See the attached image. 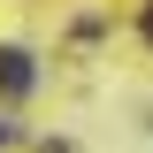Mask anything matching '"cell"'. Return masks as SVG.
Instances as JSON below:
<instances>
[{
	"label": "cell",
	"instance_id": "obj_1",
	"mask_svg": "<svg viewBox=\"0 0 153 153\" xmlns=\"http://www.w3.org/2000/svg\"><path fill=\"white\" fill-rule=\"evenodd\" d=\"M0 92H8V100H23V92H31V54H16V46L0 54Z\"/></svg>",
	"mask_w": 153,
	"mask_h": 153
},
{
	"label": "cell",
	"instance_id": "obj_2",
	"mask_svg": "<svg viewBox=\"0 0 153 153\" xmlns=\"http://www.w3.org/2000/svg\"><path fill=\"white\" fill-rule=\"evenodd\" d=\"M146 38H153V16H146Z\"/></svg>",
	"mask_w": 153,
	"mask_h": 153
}]
</instances>
